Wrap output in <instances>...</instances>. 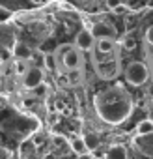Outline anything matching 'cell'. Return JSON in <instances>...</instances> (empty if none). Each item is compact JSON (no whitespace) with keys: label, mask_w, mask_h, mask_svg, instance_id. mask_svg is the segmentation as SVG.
<instances>
[{"label":"cell","mask_w":153,"mask_h":159,"mask_svg":"<svg viewBox=\"0 0 153 159\" xmlns=\"http://www.w3.org/2000/svg\"><path fill=\"white\" fill-rule=\"evenodd\" d=\"M95 109H97V114L105 122H108V124H121L131 114L133 103H131L129 94L123 88L114 86V88H107V90L97 94Z\"/></svg>","instance_id":"obj_1"},{"label":"cell","mask_w":153,"mask_h":159,"mask_svg":"<svg viewBox=\"0 0 153 159\" xmlns=\"http://www.w3.org/2000/svg\"><path fill=\"white\" fill-rule=\"evenodd\" d=\"M147 77H149V71L144 62H131L125 69V79L133 86H142L147 81Z\"/></svg>","instance_id":"obj_2"},{"label":"cell","mask_w":153,"mask_h":159,"mask_svg":"<svg viewBox=\"0 0 153 159\" xmlns=\"http://www.w3.org/2000/svg\"><path fill=\"white\" fill-rule=\"evenodd\" d=\"M21 77H23V86L24 88L34 90V88L43 84V69L37 67V66H28V69Z\"/></svg>","instance_id":"obj_3"},{"label":"cell","mask_w":153,"mask_h":159,"mask_svg":"<svg viewBox=\"0 0 153 159\" xmlns=\"http://www.w3.org/2000/svg\"><path fill=\"white\" fill-rule=\"evenodd\" d=\"M82 64V54L79 49H75V47H67V51L63 52L62 56V67L69 69V71H76L81 67Z\"/></svg>","instance_id":"obj_4"},{"label":"cell","mask_w":153,"mask_h":159,"mask_svg":"<svg viewBox=\"0 0 153 159\" xmlns=\"http://www.w3.org/2000/svg\"><path fill=\"white\" fill-rule=\"evenodd\" d=\"M90 32H92L94 39H114L116 38V32L107 23H95Z\"/></svg>","instance_id":"obj_5"},{"label":"cell","mask_w":153,"mask_h":159,"mask_svg":"<svg viewBox=\"0 0 153 159\" xmlns=\"http://www.w3.org/2000/svg\"><path fill=\"white\" fill-rule=\"evenodd\" d=\"M94 47V36L90 30H81L75 36V49L79 51H90Z\"/></svg>","instance_id":"obj_6"},{"label":"cell","mask_w":153,"mask_h":159,"mask_svg":"<svg viewBox=\"0 0 153 159\" xmlns=\"http://www.w3.org/2000/svg\"><path fill=\"white\" fill-rule=\"evenodd\" d=\"M97 73H99L101 79H114L118 75V64H116V60L97 62Z\"/></svg>","instance_id":"obj_7"},{"label":"cell","mask_w":153,"mask_h":159,"mask_svg":"<svg viewBox=\"0 0 153 159\" xmlns=\"http://www.w3.org/2000/svg\"><path fill=\"white\" fill-rule=\"evenodd\" d=\"M103 159H129V153L123 144H114L105 152Z\"/></svg>","instance_id":"obj_8"},{"label":"cell","mask_w":153,"mask_h":159,"mask_svg":"<svg viewBox=\"0 0 153 159\" xmlns=\"http://www.w3.org/2000/svg\"><path fill=\"white\" fill-rule=\"evenodd\" d=\"M13 54H15V58H17V60L28 62V60L32 58V49H30L26 43L19 41V43H15V47H13Z\"/></svg>","instance_id":"obj_9"},{"label":"cell","mask_w":153,"mask_h":159,"mask_svg":"<svg viewBox=\"0 0 153 159\" xmlns=\"http://www.w3.org/2000/svg\"><path fill=\"white\" fill-rule=\"evenodd\" d=\"M82 140H84V144H86V150H97V148L101 146V139H99L97 133H86V135L82 137Z\"/></svg>","instance_id":"obj_10"},{"label":"cell","mask_w":153,"mask_h":159,"mask_svg":"<svg viewBox=\"0 0 153 159\" xmlns=\"http://www.w3.org/2000/svg\"><path fill=\"white\" fill-rule=\"evenodd\" d=\"M116 49V41L114 39H97V51L103 54H110Z\"/></svg>","instance_id":"obj_11"},{"label":"cell","mask_w":153,"mask_h":159,"mask_svg":"<svg viewBox=\"0 0 153 159\" xmlns=\"http://www.w3.org/2000/svg\"><path fill=\"white\" fill-rule=\"evenodd\" d=\"M136 131H138V135H149V133H153V120H149V118L142 120L138 124Z\"/></svg>","instance_id":"obj_12"},{"label":"cell","mask_w":153,"mask_h":159,"mask_svg":"<svg viewBox=\"0 0 153 159\" xmlns=\"http://www.w3.org/2000/svg\"><path fill=\"white\" fill-rule=\"evenodd\" d=\"M71 150H73L76 155H81V153H86V152H88V150H86V144H84L82 139H75V140L71 142Z\"/></svg>","instance_id":"obj_13"},{"label":"cell","mask_w":153,"mask_h":159,"mask_svg":"<svg viewBox=\"0 0 153 159\" xmlns=\"http://www.w3.org/2000/svg\"><path fill=\"white\" fill-rule=\"evenodd\" d=\"M121 45H123L125 51H134V49H136V39H134L133 36H125Z\"/></svg>","instance_id":"obj_14"},{"label":"cell","mask_w":153,"mask_h":159,"mask_svg":"<svg viewBox=\"0 0 153 159\" xmlns=\"http://www.w3.org/2000/svg\"><path fill=\"white\" fill-rule=\"evenodd\" d=\"M26 69H28L26 62H23V60H17V73H19V75H23Z\"/></svg>","instance_id":"obj_15"},{"label":"cell","mask_w":153,"mask_h":159,"mask_svg":"<svg viewBox=\"0 0 153 159\" xmlns=\"http://www.w3.org/2000/svg\"><path fill=\"white\" fill-rule=\"evenodd\" d=\"M146 41L149 43V45H153V25L147 28V32H146Z\"/></svg>","instance_id":"obj_16"},{"label":"cell","mask_w":153,"mask_h":159,"mask_svg":"<svg viewBox=\"0 0 153 159\" xmlns=\"http://www.w3.org/2000/svg\"><path fill=\"white\" fill-rule=\"evenodd\" d=\"M123 2V0H108V8H112V10H116L120 4Z\"/></svg>","instance_id":"obj_17"},{"label":"cell","mask_w":153,"mask_h":159,"mask_svg":"<svg viewBox=\"0 0 153 159\" xmlns=\"http://www.w3.org/2000/svg\"><path fill=\"white\" fill-rule=\"evenodd\" d=\"M43 140H45V137H43V135H36V137H34V144H36V146L43 144Z\"/></svg>","instance_id":"obj_18"},{"label":"cell","mask_w":153,"mask_h":159,"mask_svg":"<svg viewBox=\"0 0 153 159\" xmlns=\"http://www.w3.org/2000/svg\"><path fill=\"white\" fill-rule=\"evenodd\" d=\"M79 159H95V157H94L90 152H86V153H81V155H79Z\"/></svg>","instance_id":"obj_19"},{"label":"cell","mask_w":153,"mask_h":159,"mask_svg":"<svg viewBox=\"0 0 153 159\" xmlns=\"http://www.w3.org/2000/svg\"><path fill=\"white\" fill-rule=\"evenodd\" d=\"M58 83H60V84H69V81H67V75H63V77L60 75V77H58Z\"/></svg>","instance_id":"obj_20"},{"label":"cell","mask_w":153,"mask_h":159,"mask_svg":"<svg viewBox=\"0 0 153 159\" xmlns=\"http://www.w3.org/2000/svg\"><path fill=\"white\" fill-rule=\"evenodd\" d=\"M34 90H36L37 96H43V94H45V88H43V86H37V88H34Z\"/></svg>","instance_id":"obj_21"},{"label":"cell","mask_w":153,"mask_h":159,"mask_svg":"<svg viewBox=\"0 0 153 159\" xmlns=\"http://www.w3.org/2000/svg\"><path fill=\"white\" fill-rule=\"evenodd\" d=\"M149 60H151V64H153V51L149 52Z\"/></svg>","instance_id":"obj_22"},{"label":"cell","mask_w":153,"mask_h":159,"mask_svg":"<svg viewBox=\"0 0 153 159\" xmlns=\"http://www.w3.org/2000/svg\"><path fill=\"white\" fill-rule=\"evenodd\" d=\"M79 2H86V0H79Z\"/></svg>","instance_id":"obj_23"}]
</instances>
